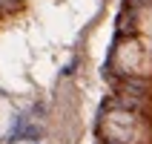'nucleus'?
<instances>
[{"label":"nucleus","instance_id":"nucleus-3","mask_svg":"<svg viewBox=\"0 0 152 144\" xmlns=\"http://www.w3.org/2000/svg\"><path fill=\"white\" fill-rule=\"evenodd\" d=\"M138 32L144 35L146 41H152V6L138 12Z\"/></svg>","mask_w":152,"mask_h":144},{"label":"nucleus","instance_id":"nucleus-2","mask_svg":"<svg viewBox=\"0 0 152 144\" xmlns=\"http://www.w3.org/2000/svg\"><path fill=\"white\" fill-rule=\"evenodd\" d=\"M115 66L126 75L152 78V41H126L115 52Z\"/></svg>","mask_w":152,"mask_h":144},{"label":"nucleus","instance_id":"nucleus-4","mask_svg":"<svg viewBox=\"0 0 152 144\" xmlns=\"http://www.w3.org/2000/svg\"><path fill=\"white\" fill-rule=\"evenodd\" d=\"M12 127V104L6 98H0V136Z\"/></svg>","mask_w":152,"mask_h":144},{"label":"nucleus","instance_id":"nucleus-5","mask_svg":"<svg viewBox=\"0 0 152 144\" xmlns=\"http://www.w3.org/2000/svg\"><path fill=\"white\" fill-rule=\"evenodd\" d=\"M15 144H26V141H15Z\"/></svg>","mask_w":152,"mask_h":144},{"label":"nucleus","instance_id":"nucleus-1","mask_svg":"<svg viewBox=\"0 0 152 144\" xmlns=\"http://www.w3.org/2000/svg\"><path fill=\"white\" fill-rule=\"evenodd\" d=\"M101 133L112 144H152V124L132 110H109L101 121Z\"/></svg>","mask_w":152,"mask_h":144}]
</instances>
